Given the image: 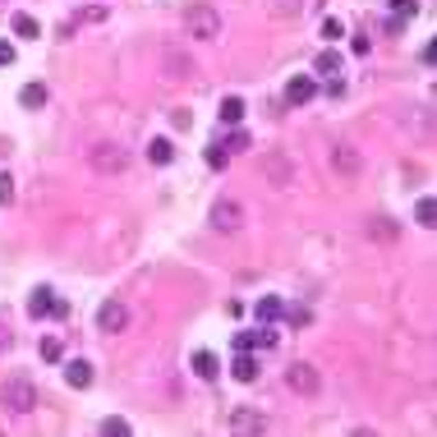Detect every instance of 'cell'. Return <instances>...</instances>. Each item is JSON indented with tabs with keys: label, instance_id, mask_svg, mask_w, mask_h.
Instances as JSON below:
<instances>
[{
	"label": "cell",
	"instance_id": "1",
	"mask_svg": "<svg viewBox=\"0 0 437 437\" xmlns=\"http://www.w3.org/2000/svg\"><path fill=\"white\" fill-rule=\"evenodd\" d=\"M0 405L14 410V414H32V410H37V387H32L28 377H10V382L0 387Z\"/></svg>",
	"mask_w": 437,
	"mask_h": 437
},
{
	"label": "cell",
	"instance_id": "2",
	"mask_svg": "<svg viewBox=\"0 0 437 437\" xmlns=\"http://www.w3.org/2000/svg\"><path fill=\"white\" fill-rule=\"evenodd\" d=\"M184 23H189V32H194L198 42H212V37L221 32V14H216L212 5H189V14H184Z\"/></svg>",
	"mask_w": 437,
	"mask_h": 437
},
{
	"label": "cell",
	"instance_id": "3",
	"mask_svg": "<svg viewBox=\"0 0 437 437\" xmlns=\"http://www.w3.org/2000/svg\"><path fill=\"white\" fill-rule=\"evenodd\" d=\"M88 166L97 170V175H120V170L129 166V157H124L115 143H97V148L88 152Z\"/></svg>",
	"mask_w": 437,
	"mask_h": 437
},
{
	"label": "cell",
	"instance_id": "4",
	"mask_svg": "<svg viewBox=\"0 0 437 437\" xmlns=\"http://www.w3.org/2000/svg\"><path fill=\"white\" fill-rule=\"evenodd\" d=\"M28 313L37 317V322H42V317H69V304L65 300H56V295H51V290H32V300H28Z\"/></svg>",
	"mask_w": 437,
	"mask_h": 437
},
{
	"label": "cell",
	"instance_id": "5",
	"mask_svg": "<svg viewBox=\"0 0 437 437\" xmlns=\"http://www.w3.org/2000/svg\"><path fill=\"white\" fill-rule=\"evenodd\" d=\"M212 226L221 230V235H235V230L244 226V208L235 203V198H221V203L212 208Z\"/></svg>",
	"mask_w": 437,
	"mask_h": 437
},
{
	"label": "cell",
	"instance_id": "6",
	"mask_svg": "<svg viewBox=\"0 0 437 437\" xmlns=\"http://www.w3.org/2000/svg\"><path fill=\"white\" fill-rule=\"evenodd\" d=\"M286 387H290V392H300V396H317V392H322V377H317L313 363H295V368L286 373Z\"/></svg>",
	"mask_w": 437,
	"mask_h": 437
},
{
	"label": "cell",
	"instance_id": "7",
	"mask_svg": "<svg viewBox=\"0 0 437 437\" xmlns=\"http://www.w3.org/2000/svg\"><path fill=\"white\" fill-rule=\"evenodd\" d=\"M124 322H129V309H124L120 300H106L102 309H97V327H102L106 336H115V332H124Z\"/></svg>",
	"mask_w": 437,
	"mask_h": 437
},
{
	"label": "cell",
	"instance_id": "8",
	"mask_svg": "<svg viewBox=\"0 0 437 437\" xmlns=\"http://www.w3.org/2000/svg\"><path fill=\"white\" fill-rule=\"evenodd\" d=\"M262 170H267V180L276 184V189L290 184V157L286 152H262Z\"/></svg>",
	"mask_w": 437,
	"mask_h": 437
},
{
	"label": "cell",
	"instance_id": "9",
	"mask_svg": "<svg viewBox=\"0 0 437 437\" xmlns=\"http://www.w3.org/2000/svg\"><path fill=\"white\" fill-rule=\"evenodd\" d=\"M271 346H276L271 322H262V332H240L235 336V350H271Z\"/></svg>",
	"mask_w": 437,
	"mask_h": 437
},
{
	"label": "cell",
	"instance_id": "10",
	"mask_svg": "<svg viewBox=\"0 0 437 437\" xmlns=\"http://www.w3.org/2000/svg\"><path fill=\"white\" fill-rule=\"evenodd\" d=\"M230 428H235V433H262V428H267V414H262V410H235V414H230Z\"/></svg>",
	"mask_w": 437,
	"mask_h": 437
},
{
	"label": "cell",
	"instance_id": "11",
	"mask_svg": "<svg viewBox=\"0 0 437 437\" xmlns=\"http://www.w3.org/2000/svg\"><path fill=\"white\" fill-rule=\"evenodd\" d=\"M313 97H317V83H313V78H290V83H286V102L290 106H304V102H313Z\"/></svg>",
	"mask_w": 437,
	"mask_h": 437
},
{
	"label": "cell",
	"instance_id": "12",
	"mask_svg": "<svg viewBox=\"0 0 437 437\" xmlns=\"http://www.w3.org/2000/svg\"><path fill=\"white\" fill-rule=\"evenodd\" d=\"M230 373H235V382H254V377H258L254 350H235V363H230Z\"/></svg>",
	"mask_w": 437,
	"mask_h": 437
},
{
	"label": "cell",
	"instance_id": "13",
	"mask_svg": "<svg viewBox=\"0 0 437 437\" xmlns=\"http://www.w3.org/2000/svg\"><path fill=\"white\" fill-rule=\"evenodd\" d=\"M65 382H69V387H78V392H83V387H92V363H88V359H69V363H65Z\"/></svg>",
	"mask_w": 437,
	"mask_h": 437
},
{
	"label": "cell",
	"instance_id": "14",
	"mask_svg": "<svg viewBox=\"0 0 437 437\" xmlns=\"http://www.w3.org/2000/svg\"><path fill=\"white\" fill-rule=\"evenodd\" d=\"M194 373L203 377V382H216V377H221V359H216L212 350H198L194 355Z\"/></svg>",
	"mask_w": 437,
	"mask_h": 437
},
{
	"label": "cell",
	"instance_id": "15",
	"mask_svg": "<svg viewBox=\"0 0 437 437\" xmlns=\"http://www.w3.org/2000/svg\"><path fill=\"white\" fill-rule=\"evenodd\" d=\"M19 106H23V111H42L46 106V83H23V88H19Z\"/></svg>",
	"mask_w": 437,
	"mask_h": 437
},
{
	"label": "cell",
	"instance_id": "16",
	"mask_svg": "<svg viewBox=\"0 0 437 437\" xmlns=\"http://www.w3.org/2000/svg\"><path fill=\"white\" fill-rule=\"evenodd\" d=\"M148 161L152 166H170V161H175V143H170V138H152L148 143Z\"/></svg>",
	"mask_w": 437,
	"mask_h": 437
},
{
	"label": "cell",
	"instance_id": "17",
	"mask_svg": "<svg viewBox=\"0 0 437 437\" xmlns=\"http://www.w3.org/2000/svg\"><path fill=\"white\" fill-rule=\"evenodd\" d=\"M254 313H258V322H276V317L286 313V304L276 300V295H262V300L254 304Z\"/></svg>",
	"mask_w": 437,
	"mask_h": 437
},
{
	"label": "cell",
	"instance_id": "18",
	"mask_svg": "<svg viewBox=\"0 0 437 437\" xmlns=\"http://www.w3.org/2000/svg\"><path fill=\"white\" fill-rule=\"evenodd\" d=\"M332 166L341 170V175H355V170H359V152H355V148H336L332 152Z\"/></svg>",
	"mask_w": 437,
	"mask_h": 437
},
{
	"label": "cell",
	"instance_id": "19",
	"mask_svg": "<svg viewBox=\"0 0 437 437\" xmlns=\"http://www.w3.org/2000/svg\"><path fill=\"white\" fill-rule=\"evenodd\" d=\"M37 355H42L46 363H60L65 359V346L56 341V336H42V341H37Z\"/></svg>",
	"mask_w": 437,
	"mask_h": 437
},
{
	"label": "cell",
	"instance_id": "20",
	"mask_svg": "<svg viewBox=\"0 0 437 437\" xmlns=\"http://www.w3.org/2000/svg\"><path fill=\"white\" fill-rule=\"evenodd\" d=\"M14 32H19V37H28V42H37V37H42V23H37L32 14H14Z\"/></svg>",
	"mask_w": 437,
	"mask_h": 437
},
{
	"label": "cell",
	"instance_id": "21",
	"mask_svg": "<svg viewBox=\"0 0 437 437\" xmlns=\"http://www.w3.org/2000/svg\"><path fill=\"white\" fill-rule=\"evenodd\" d=\"M244 120V97H226L221 102V124H240Z\"/></svg>",
	"mask_w": 437,
	"mask_h": 437
},
{
	"label": "cell",
	"instance_id": "22",
	"mask_svg": "<svg viewBox=\"0 0 437 437\" xmlns=\"http://www.w3.org/2000/svg\"><path fill=\"white\" fill-rule=\"evenodd\" d=\"M313 69H317V74H341V56H336V51H317Z\"/></svg>",
	"mask_w": 437,
	"mask_h": 437
},
{
	"label": "cell",
	"instance_id": "23",
	"mask_svg": "<svg viewBox=\"0 0 437 437\" xmlns=\"http://www.w3.org/2000/svg\"><path fill=\"white\" fill-rule=\"evenodd\" d=\"M419 14V0H392V19H414Z\"/></svg>",
	"mask_w": 437,
	"mask_h": 437
},
{
	"label": "cell",
	"instance_id": "24",
	"mask_svg": "<svg viewBox=\"0 0 437 437\" xmlns=\"http://www.w3.org/2000/svg\"><path fill=\"white\" fill-rule=\"evenodd\" d=\"M322 37H327V42H341V37H346V23H341V19H322Z\"/></svg>",
	"mask_w": 437,
	"mask_h": 437
},
{
	"label": "cell",
	"instance_id": "25",
	"mask_svg": "<svg viewBox=\"0 0 437 437\" xmlns=\"http://www.w3.org/2000/svg\"><path fill=\"white\" fill-rule=\"evenodd\" d=\"M433 198H419V208H414V221H419V226H433Z\"/></svg>",
	"mask_w": 437,
	"mask_h": 437
},
{
	"label": "cell",
	"instance_id": "26",
	"mask_svg": "<svg viewBox=\"0 0 437 437\" xmlns=\"http://www.w3.org/2000/svg\"><path fill=\"white\" fill-rule=\"evenodd\" d=\"M281 317H286L290 327H309V322H313V313H309V309H286Z\"/></svg>",
	"mask_w": 437,
	"mask_h": 437
},
{
	"label": "cell",
	"instance_id": "27",
	"mask_svg": "<svg viewBox=\"0 0 437 437\" xmlns=\"http://www.w3.org/2000/svg\"><path fill=\"white\" fill-rule=\"evenodd\" d=\"M221 148H226V152H244V148H249V134H244V129H235V134H230Z\"/></svg>",
	"mask_w": 437,
	"mask_h": 437
},
{
	"label": "cell",
	"instance_id": "28",
	"mask_svg": "<svg viewBox=\"0 0 437 437\" xmlns=\"http://www.w3.org/2000/svg\"><path fill=\"white\" fill-rule=\"evenodd\" d=\"M208 166H212V170L226 166V148H221V143H212V148H208Z\"/></svg>",
	"mask_w": 437,
	"mask_h": 437
},
{
	"label": "cell",
	"instance_id": "29",
	"mask_svg": "<svg viewBox=\"0 0 437 437\" xmlns=\"http://www.w3.org/2000/svg\"><path fill=\"white\" fill-rule=\"evenodd\" d=\"M166 69H170V74H189L194 60H184V56H166Z\"/></svg>",
	"mask_w": 437,
	"mask_h": 437
},
{
	"label": "cell",
	"instance_id": "30",
	"mask_svg": "<svg viewBox=\"0 0 437 437\" xmlns=\"http://www.w3.org/2000/svg\"><path fill=\"white\" fill-rule=\"evenodd\" d=\"M327 97H346V78L341 74H327Z\"/></svg>",
	"mask_w": 437,
	"mask_h": 437
},
{
	"label": "cell",
	"instance_id": "31",
	"mask_svg": "<svg viewBox=\"0 0 437 437\" xmlns=\"http://www.w3.org/2000/svg\"><path fill=\"white\" fill-rule=\"evenodd\" d=\"M102 433H111V437H124V433H129V423H124V419H106V423H102Z\"/></svg>",
	"mask_w": 437,
	"mask_h": 437
},
{
	"label": "cell",
	"instance_id": "32",
	"mask_svg": "<svg viewBox=\"0 0 437 437\" xmlns=\"http://www.w3.org/2000/svg\"><path fill=\"white\" fill-rule=\"evenodd\" d=\"M170 124H175V129H189L194 115H189V111H170Z\"/></svg>",
	"mask_w": 437,
	"mask_h": 437
},
{
	"label": "cell",
	"instance_id": "33",
	"mask_svg": "<svg viewBox=\"0 0 437 437\" xmlns=\"http://www.w3.org/2000/svg\"><path fill=\"white\" fill-rule=\"evenodd\" d=\"M0 203H14V184H10V175H0Z\"/></svg>",
	"mask_w": 437,
	"mask_h": 437
},
{
	"label": "cell",
	"instance_id": "34",
	"mask_svg": "<svg viewBox=\"0 0 437 437\" xmlns=\"http://www.w3.org/2000/svg\"><path fill=\"white\" fill-rule=\"evenodd\" d=\"M373 51V37H355V56H368Z\"/></svg>",
	"mask_w": 437,
	"mask_h": 437
},
{
	"label": "cell",
	"instance_id": "35",
	"mask_svg": "<svg viewBox=\"0 0 437 437\" xmlns=\"http://www.w3.org/2000/svg\"><path fill=\"white\" fill-rule=\"evenodd\" d=\"M377 235L382 240H396V221H377Z\"/></svg>",
	"mask_w": 437,
	"mask_h": 437
},
{
	"label": "cell",
	"instance_id": "36",
	"mask_svg": "<svg viewBox=\"0 0 437 437\" xmlns=\"http://www.w3.org/2000/svg\"><path fill=\"white\" fill-rule=\"evenodd\" d=\"M0 65H14V46L10 42H0Z\"/></svg>",
	"mask_w": 437,
	"mask_h": 437
},
{
	"label": "cell",
	"instance_id": "37",
	"mask_svg": "<svg viewBox=\"0 0 437 437\" xmlns=\"http://www.w3.org/2000/svg\"><path fill=\"white\" fill-rule=\"evenodd\" d=\"M14 346V336H10V327H0V350H10Z\"/></svg>",
	"mask_w": 437,
	"mask_h": 437
}]
</instances>
